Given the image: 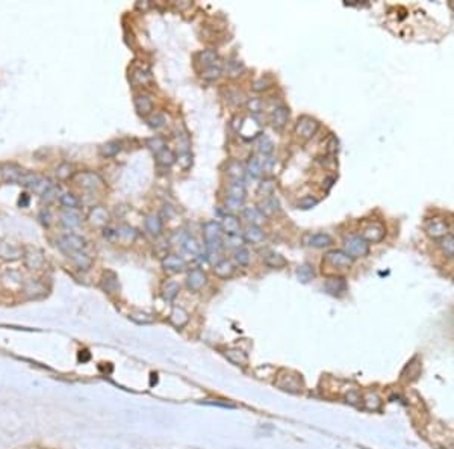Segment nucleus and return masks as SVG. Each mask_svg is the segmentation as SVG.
Listing matches in <instances>:
<instances>
[{
	"instance_id": "obj_1",
	"label": "nucleus",
	"mask_w": 454,
	"mask_h": 449,
	"mask_svg": "<svg viewBox=\"0 0 454 449\" xmlns=\"http://www.w3.org/2000/svg\"><path fill=\"white\" fill-rule=\"evenodd\" d=\"M203 236L206 242V249L209 256H217L223 249V229L217 221H207L203 226Z\"/></svg>"
},
{
	"instance_id": "obj_2",
	"label": "nucleus",
	"mask_w": 454,
	"mask_h": 449,
	"mask_svg": "<svg viewBox=\"0 0 454 449\" xmlns=\"http://www.w3.org/2000/svg\"><path fill=\"white\" fill-rule=\"evenodd\" d=\"M344 251L353 259L370 254V244L359 234H350L344 239Z\"/></svg>"
},
{
	"instance_id": "obj_3",
	"label": "nucleus",
	"mask_w": 454,
	"mask_h": 449,
	"mask_svg": "<svg viewBox=\"0 0 454 449\" xmlns=\"http://www.w3.org/2000/svg\"><path fill=\"white\" fill-rule=\"evenodd\" d=\"M319 127V123L315 120L312 116H307V115H303L297 120L295 123V135L302 139H310Z\"/></svg>"
},
{
	"instance_id": "obj_4",
	"label": "nucleus",
	"mask_w": 454,
	"mask_h": 449,
	"mask_svg": "<svg viewBox=\"0 0 454 449\" xmlns=\"http://www.w3.org/2000/svg\"><path fill=\"white\" fill-rule=\"evenodd\" d=\"M324 262L329 263L330 266L338 268V269H347L353 265L354 259L352 256H348L342 249H332L324 257Z\"/></svg>"
},
{
	"instance_id": "obj_5",
	"label": "nucleus",
	"mask_w": 454,
	"mask_h": 449,
	"mask_svg": "<svg viewBox=\"0 0 454 449\" xmlns=\"http://www.w3.org/2000/svg\"><path fill=\"white\" fill-rule=\"evenodd\" d=\"M363 239H365L368 244H379L383 241V237L386 236V229L385 226H382L380 222H370L365 227L362 229V234Z\"/></svg>"
},
{
	"instance_id": "obj_6",
	"label": "nucleus",
	"mask_w": 454,
	"mask_h": 449,
	"mask_svg": "<svg viewBox=\"0 0 454 449\" xmlns=\"http://www.w3.org/2000/svg\"><path fill=\"white\" fill-rule=\"evenodd\" d=\"M424 230L433 239H440L448 234V224L440 218H433L424 224Z\"/></svg>"
},
{
	"instance_id": "obj_7",
	"label": "nucleus",
	"mask_w": 454,
	"mask_h": 449,
	"mask_svg": "<svg viewBox=\"0 0 454 449\" xmlns=\"http://www.w3.org/2000/svg\"><path fill=\"white\" fill-rule=\"evenodd\" d=\"M84 247H85V241L77 234H67L59 239V248L68 256L76 251H81Z\"/></svg>"
},
{
	"instance_id": "obj_8",
	"label": "nucleus",
	"mask_w": 454,
	"mask_h": 449,
	"mask_svg": "<svg viewBox=\"0 0 454 449\" xmlns=\"http://www.w3.org/2000/svg\"><path fill=\"white\" fill-rule=\"evenodd\" d=\"M324 289L326 292L333 295V297H341L347 292V280L344 277H329V279L324 282Z\"/></svg>"
},
{
	"instance_id": "obj_9",
	"label": "nucleus",
	"mask_w": 454,
	"mask_h": 449,
	"mask_svg": "<svg viewBox=\"0 0 454 449\" xmlns=\"http://www.w3.org/2000/svg\"><path fill=\"white\" fill-rule=\"evenodd\" d=\"M207 283V275L203 269H191L188 272L186 277V286L192 290V292H199L200 289H203Z\"/></svg>"
},
{
	"instance_id": "obj_10",
	"label": "nucleus",
	"mask_w": 454,
	"mask_h": 449,
	"mask_svg": "<svg viewBox=\"0 0 454 449\" xmlns=\"http://www.w3.org/2000/svg\"><path fill=\"white\" fill-rule=\"evenodd\" d=\"M74 180L84 189H97L103 186V180L94 173H79L76 174Z\"/></svg>"
},
{
	"instance_id": "obj_11",
	"label": "nucleus",
	"mask_w": 454,
	"mask_h": 449,
	"mask_svg": "<svg viewBox=\"0 0 454 449\" xmlns=\"http://www.w3.org/2000/svg\"><path fill=\"white\" fill-rule=\"evenodd\" d=\"M289 120V109L286 106H276L271 112V126L276 130H282Z\"/></svg>"
},
{
	"instance_id": "obj_12",
	"label": "nucleus",
	"mask_w": 454,
	"mask_h": 449,
	"mask_svg": "<svg viewBox=\"0 0 454 449\" xmlns=\"http://www.w3.org/2000/svg\"><path fill=\"white\" fill-rule=\"evenodd\" d=\"M162 268L168 272H180L186 268V262L180 256L170 254L162 259Z\"/></svg>"
},
{
	"instance_id": "obj_13",
	"label": "nucleus",
	"mask_w": 454,
	"mask_h": 449,
	"mask_svg": "<svg viewBox=\"0 0 454 449\" xmlns=\"http://www.w3.org/2000/svg\"><path fill=\"white\" fill-rule=\"evenodd\" d=\"M135 108L141 116H147L153 111V100L149 94H138L135 97Z\"/></svg>"
},
{
	"instance_id": "obj_14",
	"label": "nucleus",
	"mask_w": 454,
	"mask_h": 449,
	"mask_svg": "<svg viewBox=\"0 0 454 449\" xmlns=\"http://www.w3.org/2000/svg\"><path fill=\"white\" fill-rule=\"evenodd\" d=\"M144 226H146V230H147L151 236H159V234H162L164 222H162V219H161L159 215H154V214L147 215L146 219H144Z\"/></svg>"
},
{
	"instance_id": "obj_15",
	"label": "nucleus",
	"mask_w": 454,
	"mask_h": 449,
	"mask_svg": "<svg viewBox=\"0 0 454 449\" xmlns=\"http://www.w3.org/2000/svg\"><path fill=\"white\" fill-rule=\"evenodd\" d=\"M221 229H223V233H226L227 236L239 234L241 224H239L238 216H235L233 214L224 215V216H223V222H221Z\"/></svg>"
},
{
	"instance_id": "obj_16",
	"label": "nucleus",
	"mask_w": 454,
	"mask_h": 449,
	"mask_svg": "<svg viewBox=\"0 0 454 449\" xmlns=\"http://www.w3.org/2000/svg\"><path fill=\"white\" fill-rule=\"evenodd\" d=\"M233 272H235V265L227 259H221L214 265V274L219 279H229L233 275Z\"/></svg>"
},
{
	"instance_id": "obj_17",
	"label": "nucleus",
	"mask_w": 454,
	"mask_h": 449,
	"mask_svg": "<svg viewBox=\"0 0 454 449\" xmlns=\"http://www.w3.org/2000/svg\"><path fill=\"white\" fill-rule=\"evenodd\" d=\"M242 215L252 226H257V227H261V224L267 221V216L259 210V207H244Z\"/></svg>"
},
{
	"instance_id": "obj_18",
	"label": "nucleus",
	"mask_w": 454,
	"mask_h": 449,
	"mask_svg": "<svg viewBox=\"0 0 454 449\" xmlns=\"http://www.w3.org/2000/svg\"><path fill=\"white\" fill-rule=\"evenodd\" d=\"M307 245L314 248H327L333 245V239L327 233H315L307 237Z\"/></svg>"
},
{
	"instance_id": "obj_19",
	"label": "nucleus",
	"mask_w": 454,
	"mask_h": 449,
	"mask_svg": "<svg viewBox=\"0 0 454 449\" xmlns=\"http://www.w3.org/2000/svg\"><path fill=\"white\" fill-rule=\"evenodd\" d=\"M168 321H170L174 327L182 328V327H185V325L188 324L189 315H188V312H186L185 309H182V307H173L170 316H168Z\"/></svg>"
},
{
	"instance_id": "obj_20",
	"label": "nucleus",
	"mask_w": 454,
	"mask_h": 449,
	"mask_svg": "<svg viewBox=\"0 0 454 449\" xmlns=\"http://www.w3.org/2000/svg\"><path fill=\"white\" fill-rule=\"evenodd\" d=\"M257 207H259V210H261L265 216H271V215L277 214L280 210V201L277 200L274 195H272V197L264 198V201L259 204Z\"/></svg>"
},
{
	"instance_id": "obj_21",
	"label": "nucleus",
	"mask_w": 454,
	"mask_h": 449,
	"mask_svg": "<svg viewBox=\"0 0 454 449\" xmlns=\"http://www.w3.org/2000/svg\"><path fill=\"white\" fill-rule=\"evenodd\" d=\"M264 263L267 266L272 268V269H282L288 265V260L285 259L282 254L279 253H274V251H269L264 256Z\"/></svg>"
},
{
	"instance_id": "obj_22",
	"label": "nucleus",
	"mask_w": 454,
	"mask_h": 449,
	"mask_svg": "<svg viewBox=\"0 0 454 449\" xmlns=\"http://www.w3.org/2000/svg\"><path fill=\"white\" fill-rule=\"evenodd\" d=\"M226 173L230 179H233L235 182H242V179L245 176V168L239 161H230L226 166Z\"/></svg>"
},
{
	"instance_id": "obj_23",
	"label": "nucleus",
	"mask_w": 454,
	"mask_h": 449,
	"mask_svg": "<svg viewBox=\"0 0 454 449\" xmlns=\"http://www.w3.org/2000/svg\"><path fill=\"white\" fill-rule=\"evenodd\" d=\"M199 62L204 70V68L212 67V65H217L219 62V59H218V55H217L215 50L207 49V50H203L199 53Z\"/></svg>"
},
{
	"instance_id": "obj_24",
	"label": "nucleus",
	"mask_w": 454,
	"mask_h": 449,
	"mask_svg": "<svg viewBox=\"0 0 454 449\" xmlns=\"http://www.w3.org/2000/svg\"><path fill=\"white\" fill-rule=\"evenodd\" d=\"M61 221H62V224H64L66 227L74 229V227H77V226H81L82 218H81L79 214L74 212V210L67 209V210H64V212L61 214Z\"/></svg>"
},
{
	"instance_id": "obj_25",
	"label": "nucleus",
	"mask_w": 454,
	"mask_h": 449,
	"mask_svg": "<svg viewBox=\"0 0 454 449\" xmlns=\"http://www.w3.org/2000/svg\"><path fill=\"white\" fill-rule=\"evenodd\" d=\"M245 171L253 177V179H259L264 173V165H262V161L259 159L257 156H250L249 161H247V168Z\"/></svg>"
},
{
	"instance_id": "obj_26",
	"label": "nucleus",
	"mask_w": 454,
	"mask_h": 449,
	"mask_svg": "<svg viewBox=\"0 0 454 449\" xmlns=\"http://www.w3.org/2000/svg\"><path fill=\"white\" fill-rule=\"evenodd\" d=\"M224 355H226V359L229 362H232L233 365H236V366H247V363H249L247 354H245L244 351H241V349H227L224 352Z\"/></svg>"
},
{
	"instance_id": "obj_27",
	"label": "nucleus",
	"mask_w": 454,
	"mask_h": 449,
	"mask_svg": "<svg viewBox=\"0 0 454 449\" xmlns=\"http://www.w3.org/2000/svg\"><path fill=\"white\" fill-rule=\"evenodd\" d=\"M70 257H71V260H73L74 265H76L77 268H79V269H82V271L89 269L91 265H93V259H91L86 253H84L82 249H81V251H76V253L70 254Z\"/></svg>"
},
{
	"instance_id": "obj_28",
	"label": "nucleus",
	"mask_w": 454,
	"mask_h": 449,
	"mask_svg": "<svg viewBox=\"0 0 454 449\" xmlns=\"http://www.w3.org/2000/svg\"><path fill=\"white\" fill-rule=\"evenodd\" d=\"M244 239L250 242V244H261L265 239V233L261 227L257 226H250L247 230H245Z\"/></svg>"
},
{
	"instance_id": "obj_29",
	"label": "nucleus",
	"mask_w": 454,
	"mask_h": 449,
	"mask_svg": "<svg viewBox=\"0 0 454 449\" xmlns=\"http://www.w3.org/2000/svg\"><path fill=\"white\" fill-rule=\"evenodd\" d=\"M120 150H121V144H120L118 141H109V142H106V144L101 145L100 150H99V153H100L101 157H105V159H109V157H114V156L118 154Z\"/></svg>"
},
{
	"instance_id": "obj_30",
	"label": "nucleus",
	"mask_w": 454,
	"mask_h": 449,
	"mask_svg": "<svg viewBox=\"0 0 454 449\" xmlns=\"http://www.w3.org/2000/svg\"><path fill=\"white\" fill-rule=\"evenodd\" d=\"M274 191H276V180L272 177L264 179L261 183H259V186H257V195H261L264 198L272 197Z\"/></svg>"
},
{
	"instance_id": "obj_31",
	"label": "nucleus",
	"mask_w": 454,
	"mask_h": 449,
	"mask_svg": "<svg viewBox=\"0 0 454 449\" xmlns=\"http://www.w3.org/2000/svg\"><path fill=\"white\" fill-rule=\"evenodd\" d=\"M227 192L230 198H235V200H239V201H244L245 200V195H247V189H245L244 183L242 182H233L229 184L227 188Z\"/></svg>"
},
{
	"instance_id": "obj_32",
	"label": "nucleus",
	"mask_w": 454,
	"mask_h": 449,
	"mask_svg": "<svg viewBox=\"0 0 454 449\" xmlns=\"http://www.w3.org/2000/svg\"><path fill=\"white\" fill-rule=\"evenodd\" d=\"M256 147H257V151L262 156H269L274 151V142L265 135H259L256 139Z\"/></svg>"
},
{
	"instance_id": "obj_33",
	"label": "nucleus",
	"mask_w": 454,
	"mask_h": 449,
	"mask_svg": "<svg viewBox=\"0 0 454 449\" xmlns=\"http://www.w3.org/2000/svg\"><path fill=\"white\" fill-rule=\"evenodd\" d=\"M439 248L444 256L448 259L454 257V234H447L439 239Z\"/></svg>"
},
{
	"instance_id": "obj_34",
	"label": "nucleus",
	"mask_w": 454,
	"mask_h": 449,
	"mask_svg": "<svg viewBox=\"0 0 454 449\" xmlns=\"http://www.w3.org/2000/svg\"><path fill=\"white\" fill-rule=\"evenodd\" d=\"M297 279L300 280L302 283H309L310 280H314L315 277V271H314V266L310 265V263H303L297 268Z\"/></svg>"
},
{
	"instance_id": "obj_35",
	"label": "nucleus",
	"mask_w": 454,
	"mask_h": 449,
	"mask_svg": "<svg viewBox=\"0 0 454 449\" xmlns=\"http://www.w3.org/2000/svg\"><path fill=\"white\" fill-rule=\"evenodd\" d=\"M108 218H109V215L103 207H94L89 214V219L94 226H105V224L108 222Z\"/></svg>"
},
{
	"instance_id": "obj_36",
	"label": "nucleus",
	"mask_w": 454,
	"mask_h": 449,
	"mask_svg": "<svg viewBox=\"0 0 454 449\" xmlns=\"http://www.w3.org/2000/svg\"><path fill=\"white\" fill-rule=\"evenodd\" d=\"M176 161H177V156H176L170 149H165V150H162L161 153L156 154V162H158V165L165 166V168L171 166Z\"/></svg>"
},
{
	"instance_id": "obj_37",
	"label": "nucleus",
	"mask_w": 454,
	"mask_h": 449,
	"mask_svg": "<svg viewBox=\"0 0 454 449\" xmlns=\"http://www.w3.org/2000/svg\"><path fill=\"white\" fill-rule=\"evenodd\" d=\"M101 286H103V289H105L108 294H112V292H115V290H117V287H118V279H117V275L114 272L108 271V272L103 274Z\"/></svg>"
},
{
	"instance_id": "obj_38",
	"label": "nucleus",
	"mask_w": 454,
	"mask_h": 449,
	"mask_svg": "<svg viewBox=\"0 0 454 449\" xmlns=\"http://www.w3.org/2000/svg\"><path fill=\"white\" fill-rule=\"evenodd\" d=\"M151 81H153L151 73L149 70H144V68H138L132 74V82L135 85H139V86H144V85L150 83Z\"/></svg>"
},
{
	"instance_id": "obj_39",
	"label": "nucleus",
	"mask_w": 454,
	"mask_h": 449,
	"mask_svg": "<svg viewBox=\"0 0 454 449\" xmlns=\"http://www.w3.org/2000/svg\"><path fill=\"white\" fill-rule=\"evenodd\" d=\"M182 249H184V251L189 256H199L200 254V244L196 237L186 236V239L182 242Z\"/></svg>"
},
{
	"instance_id": "obj_40",
	"label": "nucleus",
	"mask_w": 454,
	"mask_h": 449,
	"mask_svg": "<svg viewBox=\"0 0 454 449\" xmlns=\"http://www.w3.org/2000/svg\"><path fill=\"white\" fill-rule=\"evenodd\" d=\"M2 174H3L5 180H8V182H18L24 173H23L21 168H18L16 165H6L2 168Z\"/></svg>"
},
{
	"instance_id": "obj_41",
	"label": "nucleus",
	"mask_w": 454,
	"mask_h": 449,
	"mask_svg": "<svg viewBox=\"0 0 454 449\" xmlns=\"http://www.w3.org/2000/svg\"><path fill=\"white\" fill-rule=\"evenodd\" d=\"M233 260H235V263H236L238 266H242V268L249 266V265H250V260H252L250 251H249L247 248H244V247L238 248L236 251H235V254H233Z\"/></svg>"
},
{
	"instance_id": "obj_42",
	"label": "nucleus",
	"mask_w": 454,
	"mask_h": 449,
	"mask_svg": "<svg viewBox=\"0 0 454 449\" xmlns=\"http://www.w3.org/2000/svg\"><path fill=\"white\" fill-rule=\"evenodd\" d=\"M245 67L241 61H230L227 62V67H226V71H227V76L230 79H238L242 73H244Z\"/></svg>"
},
{
	"instance_id": "obj_43",
	"label": "nucleus",
	"mask_w": 454,
	"mask_h": 449,
	"mask_svg": "<svg viewBox=\"0 0 454 449\" xmlns=\"http://www.w3.org/2000/svg\"><path fill=\"white\" fill-rule=\"evenodd\" d=\"M146 144H147V147H149L154 154H158V153H161L162 150L167 149V142H165V139H164L162 136L149 138V139L146 141Z\"/></svg>"
},
{
	"instance_id": "obj_44",
	"label": "nucleus",
	"mask_w": 454,
	"mask_h": 449,
	"mask_svg": "<svg viewBox=\"0 0 454 449\" xmlns=\"http://www.w3.org/2000/svg\"><path fill=\"white\" fill-rule=\"evenodd\" d=\"M221 73H223V67H221V64L218 62L217 65H212L209 68H204L202 71V77L204 81H215V79L221 76Z\"/></svg>"
},
{
	"instance_id": "obj_45",
	"label": "nucleus",
	"mask_w": 454,
	"mask_h": 449,
	"mask_svg": "<svg viewBox=\"0 0 454 449\" xmlns=\"http://www.w3.org/2000/svg\"><path fill=\"white\" fill-rule=\"evenodd\" d=\"M61 204L64 206V207H67V209H70V210H74V209H77L79 207V204H81V201H79V198H77L74 194H71V192H67V194H64V195H61Z\"/></svg>"
},
{
	"instance_id": "obj_46",
	"label": "nucleus",
	"mask_w": 454,
	"mask_h": 449,
	"mask_svg": "<svg viewBox=\"0 0 454 449\" xmlns=\"http://www.w3.org/2000/svg\"><path fill=\"white\" fill-rule=\"evenodd\" d=\"M363 404H365V407L368 408V410H377V408L380 407V404H382V401H380L377 393L370 392V393H367L365 396H363Z\"/></svg>"
},
{
	"instance_id": "obj_47",
	"label": "nucleus",
	"mask_w": 454,
	"mask_h": 449,
	"mask_svg": "<svg viewBox=\"0 0 454 449\" xmlns=\"http://www.w3.org/2000/svg\"><path fill=\"white\" fill-rule=\"evenodd\" d=\"M179 284L177 283H174V282H170V283H167L165 286H164V298L167 299V301H173L176 297H177V294H179Z\"/></svg>"
},
{
	"instance_id": "obj_48",
	"label": "nucleus",
	"mask_w": 454,
	"mask_h": 449,
	"mask_svg": "<svg viewBox=\"0 0 454 449\" xmlns=\"http://www.w3.org/2000/svg\"><path fill=\"white\" fill-rule=\"evenodd\" d=\"M131 319L136 324H142V325H147V324H151L154 322V318L150 315V313H146V312H136V313H132L131 315Z\"/></svg>"
},
{
	"instance_id": "obj_49",
	"label": "nucleus",
	"mask_w": 454,
	"mask_h": 449,
	"mask_svg": "<svg viewBox=\"0 0 454 449\" xmlns=\"http://www.w3.org/2000/svg\"><path fill=\"white\" fill-rule=\"evenodd\" d=\"M165 123H167L165 115H164V114H159V112L147 118V124H149L151 129H161L162 126H165Z\"/></svg>"
},
{
	"instance_id": "obj_50",
	"label": "nucleus",
	"mask_w": 454,
	"mask_h": 449,
	"mask_svg": "<svg viewBox=\"0 0 454 449\" xmlns=\"http://www.w3.org/2000/svg\"><path fill=\"white\" fill-rule=\"evenodd\" d=\"M117 236H120L121 239H124L126 242H129V241L132 242L136 237V232L129 226H121L118 230H117Z\"/></svg>"
},
{
	"instance_id": "obj_51",
	"label": "nucleus",
	"mask_w": 454,
	"mask_h": 449,
	"mask_svg": "<svg viewBox=\"0 0 454 449\" xmlns=\"http://www.w3.org/2000/svg\"><path fill=\"white\" fill-rule=\"evenodd\" d=\"M177 162H179V165L184 168V169H188V168H191V165H192V154H191V151L188 150V151H179V154H177Z\"/></svg>"
},
{
	"instance_id": "obj_52",
	"label": "nucleus",
	"mask_w": 454,
	"mask_h": 449,
	"mask_svg": "<svg viewBox=\"0 0 454 449\" xmlns=\"http://www.w3.org/2000/svg\"><path fill=\"white\" fill-rule=\"evenodd\" d=\"M318 204V200L315 197H312V195H306V197H303L300 201L297 203V207L298 209H303V210H307V209H312V207H315Z\"/></svg>"
},
{
	"instance_id": "obj_53",
	"label": "nucleus",
	"mask_w": 454,
	"mask_h": 449,
	"mask_svg": "<svg viewBox=\"0 0 454 449\" xmlns=\"http://www.w3.org/2000/svg\"><path fill=\"white\" fill-rule=\"evenodd\" d=\"M271 85H272V82L269 81V79H267V77H261V79H257V81H254L253 82V91H256V92H262V91H267L268 88H271Z\"/></svg>"
},
{
	"instance_id": "obj_54",
	"label": "nucleus",
	"mask_w": 454,
	"mask_h": 449,
	"mask_svg": "<svg viewBox=\"0 0 454 449\" xmlns=\"http://www.w3.org/2000/svg\"><path fill=\"white\" fill-rule=\"evenodd\" d=\"M247 108L253 114H259L264 109V101L261 99H249L247 100Z\"/></svg>"
},
{
	"instance_id": "obj_55",
	"label": "nucleus",
	"mask_w": 454,
	"mask_h": 449,
	"mask_svg": "<svg viewBox=\"0 0 454 449\" xmlns=\"http://www.w3.org/2000/svg\"><path fill=\"white\" fill-rule=\"evenodd\" d=\"M244 237L242 236H239V234H232V236H227V239H226V244H227V247H233V248H241V245L244 244Z\"/></svg>"
},
{
	"instance_id": "obj_56",
	"label": "nucleus",
	"mask_w": 454,
	"mask_h": 449,
	"mask_svg": "<svg viewBox=\"0 0 454 449\" xmlns=\"http://www.w3.org/2000/svg\"><path fill=\"white\" fill-rule=\"evenodd\" d=\"M203 404L204 405H214V407H223V408H230V410H233V408H236V405L235 404H230V402H227V401H203Z\"/></svg>"
},
{
	"instance_id": "obj_57",
	"label": "nucleus",
	"mask_w": 454,
	"mask_h": 449,
	"mask_svg": "<svg viewBox=\"0 0 454 449\" xmlns=\"http://www.w3.org/2000/svg\"><path fill=\"white\" fill-rule=\"evenodd\" d=\"M71 169H73V166L70 165V164H64V165H61L59 168H58V176L61 177V179H67V177H70V174H71Z\"/></svg>"
},
{
	"instance_id": "obj_58",
	"label": "nucleus",
	"mask_w": 454,
	"mask_h": 449,
	"mask_svg": "<svg viewBox=\"0 0 454 449\" xmlns=\"http://www.w3.org/2000/svg\"><path fill=\"white\" fill-rule=\"evenodd\" d=\"M226 206H227V209H230V210H236V209H241V207L244 206V201H239V200H235V198L227 197V198H226Z\"/></svg>"
},
{
	"instance_id": "obj_59",
	"label": "nucleus",
	"mask_w": 454,
	"mask_h": 449,
	"mask_svg": "<svg viewBox=\"0 0 454 449\" xmlns=\"http://www.w3.org/2000/svg\"><path fill=\"white\" fill-rule=\"evenodd\" d=\"M345 399H347L348 404L357 405V404L360 402V395H359L357 392H348V393L345 395Z\"/></svg>"
},
{
	"instance_id": "obj_60",
	"label": "nucleus",
	"mask_w": 454,
	"mask_h": 449,
	"mask_svg": "<svg viewBox=\"0 0 454 449\" xmlns=\"http://www.w3.org/2000/svg\"><path fill=\"white\" fill-rule=\"evenodd\" d=\"M327 150L330 151V153H336L338 151V139H336L335 136H330V142L327 144Z\"/></svg>"
},
{
	"instance_id": "obj_61",
	"label": "nucleus",
	"mask_w": 454,
	"mask_h": 449,
	"mask_svg": "<svg viewBox=\"0 0 454 449\" xmlns=\"http://www.w3.org/2000/svg\"><path fill=\"white\" fill-rule=\"evenodd\" d=\"M79 360H81V362H86V360H89V354H88V351H81V354H79Z\"/></svg>"
}]
</instances>
